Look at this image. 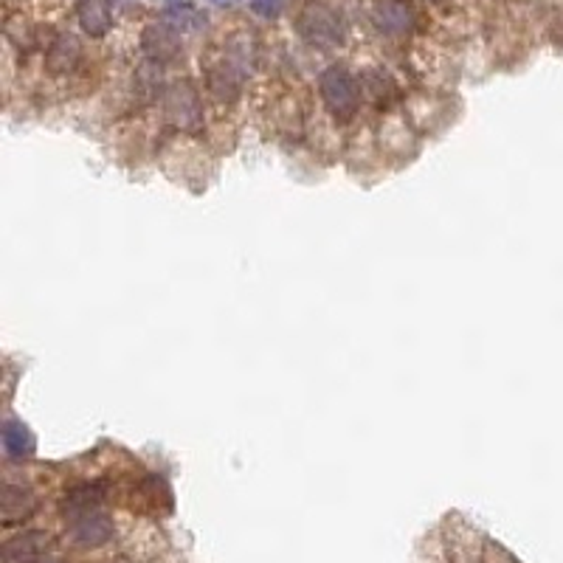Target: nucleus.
Instances as JSON below:
<instances>
[{
	"label": "nucleus",
	"mask_w": 563,
	"mask_h": 563,
	"mask_svg": "<svg viewBox=\"0 0 563 563\" xmlns=\"http://www.w3.org/2000/svg\"><path fill=\"white\" fill-rule=\"evenodd\" d=\"M51 549V535L40 532V530H29L20 532L4 544V560L6 563H40Z\"/></svg>",
	"instance_id": "7"
},
{
	"label": "nucleus",
	"mask_w": 563,
	"mask_h": 563,
	"mask_svg": "<svg viewBox=\"0 0 563 563\" xmlns=\"http://www.w3.org/2000/svg\"><path fill=\"white\" fill-rule=\"evenodd\" d=\"M372 23L386 37H406L417 26V14L406 0H378L372 9Z\"/></svg>",
	"instance_id": "6"
},
{
	"label": "nucleus",
	"mask_w": 563,
	"mask_h": 563,
	"mask_svg": "<svg viewBox=\"0 0 563 563\" xmlns=\"http://www.w3.org/2000/svg\"><path fill=\"white\" fill-rule=\"evenodd\" d=\"M77 20L88 37H105L113 29V6L110 0H79Z\"/></svg>",
	"instance_id": "11"
},
{
	"label": "nucleus",
	"mask_w": 563,
	"mask_h": 563,
	"mask_svg": "<svg viewBox=\"0 0 563 563\" xmlns=\"http://www.w3.org/2000/svg\"><path fill=\"white\" fill-rule=\"evenodd\" d=\"M82 60V42L77 34H57L49 45V51H45V68L51 70V74H70Z\"/></svg>",
	"instance_id": "9"
},
{
	"label": "nucleus",
	"mask_w": 563,
	"mask_h": 563,
	"mask_svg": "<svg viewBox=\"0 0 563 563\" xmlns=\"http://www.w3.org/2000/svg\"><path fill=\"white\" fill-rule=\"evenodd\" d=\"M282 4H285V0H251V9L260 14V17H276L279 12H282Z\"/></svg>",
	"instance_id": "16"
},
{
	"label": "nucleus",
	"mask_w": 563,
	"mask_h": 563,
	"mask_svg": "<svg viewBox=\"0 0 563 563\" xmlns=\"http://www.w3.org/2000/svg\"><path fill=\"white\" fill-rule=\"evenodd\" d=\"M163 115L180 133H200L203 127V105L192 82H172L163 90Z\"/></svg>",
	"instance_id": "5"
},
{
	"label": "nucleus",
	"mask_w": 563,
	"mask_h": 563,
	"mask_svg": "<svg viewBox=\"0 0 563 563\" xmlns=\"http://www.w3.org/2000/svg\"><path fill=\"white\" fill-rule=\"evenodd\" d=\"M434 4H445V0H434Z\"/></svg>",
	"instance_id": "17"
},
{
	"label": "nucleus",
	"mask_w": 563,
	"mask_h": 563,
	"mask_svg": "<svg viewBox=\"0 0 563 563\" xmlns=\"http://www.w3.org/2000/svg\"><path fill=\"white\" fill-rule=\"evenodd\" d=\"M361 93L374 107H389L397 97V85H394L389 70L369 68V70H364V77H361Z\"/></svg>",
	"instance_id": "12"
},
{
	"label": "nucleus",
	"mask_w": 563,
	"mask_h": 563,
	"mask_svg": "<svg viewBox=\"0 0 563 563\" xmlns=\"http://www.w3.org/2000/svg\"><path fill=\"white\" fill-rule=\"evenodd\" d=\"M141 49H144L147 60L167 65L170 60H175L180 54L178 32L170 26V23H152V26H147L144 34H141Z\"/></svg>",
	"instance_id": "8"
},
{
	"label": "nucleus",
	"mask_w": 563,
	"mask_h": 563,
	"mask_svg": "<svg viewBox=\"0 0 563 563\" xmlns=\"http://www.w3.org/2000/svg\"><path fill=\"white\" fill-rule=\"evenodd\" d=\"M299 37L313 49H338L344 42V23L341 17L324 4H310L296 20Z\"/></svg>",
	"instance_id": "4"
},
{
	"label": "nucleus",
	"mask_w": 563,
	"mask_h": 563,
	"mask_svg": "<svg viewBox=\"0 0 563 563\" xmlns=\"http://www.w3.org/2000/svg\"><path fill=\"white\" fill-rule=\"evenodd\" d=\"M161 70H163V65H161V62H152V60H147L144 65L138 68V74H135V88H138V93H141V97H144V99H155L158 93L167 90V88H163Z\"/></svg>",
	"instance_id": "13"
},
{
	"label": "nucleus",
	"mask_w": 563,
	"mask_h": 563,
	"mask_svg": "<svg viewBox=\"0 0 563 563\" xmlns=\"http://www.w3.org/2000/svg\"><path fill=\"white\" fill-rule=\"evenodd\" d=\"M37 510V496L23 485H6L4 487V524L6 527H14V524H23L29 521Z\"/></svg>",
	"instance_id": "10"
},
{
	"label": "nucleus",
	"mask_w": 563,
	"mask_h": 563,
	"mask_svg": "<svg viewBox=\"0 0 563 563\" xmlns=\"http://www.w3.org/2000/svg\"><path fill=\"white\" fill-rule=\"evenodd\" d=\"M4 442H6V451L9 457L14 459H26L34 448V442L29 437V431L20 426V422H9L6 426V434H4Z\"/></svg>",
	"instance_id": "14"
},
{
	"label": "nucleus",
	"mask_w": 563,
	"mask_h": 563,
	"mask_svg": "<svg viewBox=\"0 0 563 563\" xmlns=\"http://www.w3.org/2000/svg\"><path fill=\"white\" fill-rule=\"evenodd\" d=\"M318 93L324 107L330 110L333 119L349 122L352 115L361 107V82L349 74L344 65H330L324 68V74L318 77Z\"/></svg>",
	"instance_id": "2"
},
{
	"label": "nucleus",
	"mask_w": 563,
	"mask_h": 563,
	"mask_svg": "<svg viewBox=\"0 0 563 563\" xmlns=\"http://www.w3.org/2000/svg\"><path fill=\"white\" fill-rule=\"evenodd\" d=\"M105 499H107V490L97 482L77 485L65 493L62 515H65V527L70 538H74V544L97 549L113 538V519L105 510Z\"/></svg>",
	"instance_id": "1"
},
{
	"label": "nucleus",
	"mask_w": 563,
	"mask_h": 563,
	"mask_svg": "<svg viewBox=\"0 0 563 563\" xmlns=\"http://www.w3.org/2000/svg\"><path fill=\"white\" fill-rule=\"evenodd\" d=\"M163 23H170V26L178 32V29H195L200 23V12L192 6V4H170L167 12H163Z\"/></svg>",
	"instance_id": "15"
},
{
	"label": "nucleus",
	"mask_w": 563,
	"mask_h": 563,
	"mask_svg": "<svg viewBox=\"0 0 563 563\" xmlns=\"http://www.w3.org/2000/svg\"><path fill=\"white\" fill-rule=\"evenodd\" d=\"M245 65L248 57L243 49H228L217 62H211L206 70V88L220 105H231L240 99L243 79H245Z\"/></svg>",
	"instance_id": "3"
}]
</instances>
